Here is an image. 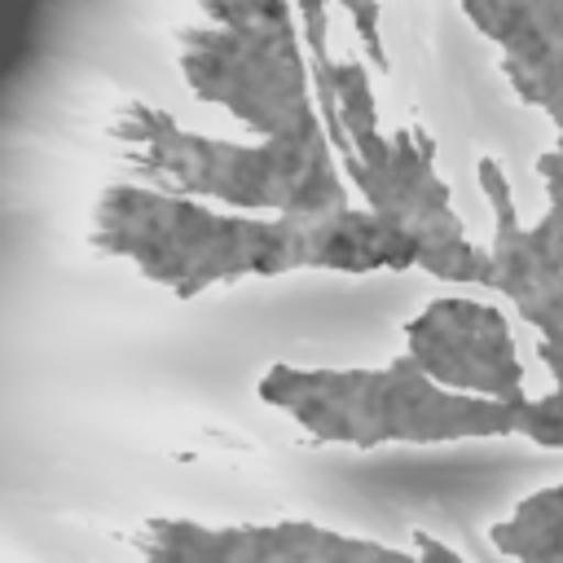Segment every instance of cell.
<instances>
[{
  "label": "cell",
  "mask_w": 563,
  "mask_h": 563,
  "mask_svg": "<svg viewBox=\"0 0 563 563\" xmlns=\"http://www.w3.org/2000/svg\"><path fill=\"white\" fill-rule=\"evenodd\" d=\"M92 246L128 260L141 277L194 299L242 277L295 268H413L418 242L369 207L295 211V216H229L189 194L154 185H106L92 202Z\"/></svg>",
  "instance_id": "6da1fadb"
},
{
  "label": "cell",
  "mask_w": 563,
  "mask_h": 563,
  "mask_svg": "<svg viewBox=\"0 0 563 563\" xmlns=\"http://www.w3.org/2000/svg\"><path fill=\"white\" fill-rule=\"evenodd\" d=\"M308 66L325 136L365 207L418 242V268H427L431 277L457 286H488V246L466 238V224L449 202V185L435 176L431 163L435 141L422 128H378L369 70L356 57L334 62L330 48H317L308 53Z\"/></svg>",
  "instance_id": "7a4b0ae2"
},
{
  "label": "cell",
  "mask_w": 563,
  "mask_h": 563,
  "mask_svg": "<svg viewBox=\"0 0 563 563\" xmlns=\"http://www.w3.org/2000/svg\"><path fill=\"white\" fill-rule=\"evenodd\" d=\"M110 141L141 185L167 194H189L202 202H229L268 216L334 211L352 202L347 176L325 128L260 136L255 145H246L189 132L145 101H123L110 114Z\"/></svg>",
  "instance_id": "3957f363"
},
{
  "label": "cell",
  "mask_w": 563,
  "mask_h": 563,
  "mask_svg": "<svg viewBox=\"0 0 563 563\" xmlns=\"http://www.w3.org/2000/svg\"><path fill=\"white\" fill-rule=\"evenodd\" d=\"M260 400L321 444H449L519 435V396L488 400L431 383L409 356L387 369H299L273 365Z\"/></svg>",
  "instance_id": "277c9868"
},
{
  "label": "cell",
  "mask_w": 563,
  "mask_h": 563,
  "mask_svg": "<svg viewBox=\"0 0 563 563\" xmlns=\"http://www.w3.org/2000/svg\"><path fill=\"white\" fill-rule=\"evenodd\" d=\"M176 62L198 101L255 136L325 128L290 0H198V18L176 35Z\"/></svg>",
  "instance_id": "5b68a950"
},
{
  "label": "cell",
  "mask_w": 563,
  "mask_h": 563,
  "mask_svg": "<svg viewBox=\"0 0 563 563\" xmlns=\"http://www.w3.org/2000/svg\"><path fill=\"white\" fill-rule=\"evenodd\" d=\"M132 550L141 554V563H418V554L343 537L303 519L224 528H207L194 519H145L132 532Z\"/></svg>",
  "instance_id": "8992f818"
},
{
  "label": "cell",
  "mask_w": 563,
  "mask_h": 563,
  "mask_svg": "<svg viewBox=\"0 0 563 563\" xmlns=\"http://www.w3.org/2000/svg\"><path fill=\"white\" fill-rule=\"evenodd\" d=\"M405 356L440 387L510 400L523 391V365L510 321L488 299H431L405 321Z\"/></svg>",
  "instance_id": "52a82bcc"
},
{
  "label": "cell",
  "mask_w": 563,
  "mask_h": 563,
  "mask_svg": "<svg viewBox=\"0 0 563 563\" xmlns=\"http://www.w3.org/2000/svg\"><path fill=\"white\" fill-rule=\"evenodd\" d=\"M462 9L501 48L515 97L550 114L563 150V0H462Z\"/></svg>",
  "instance_id": "ba28073f"
},
{
  "label": "cell",
  "mask_w": 563,
  "mask_h": 563,
  "mask_svg": "<svg viewBox=\"0 0 563 563\" xmlns=\"http://www.w3.org/2000/svg\"><path fill=\"white\" fill-rule=\"evenodd\" d=\"M488 264V290L506 295L537 334L563 325V207H545L532 229H523L519 216L497 220Z\"/></svg>",
  "instance_id": "9c48e42d"
},
{
  "label": "cell",
  "mask_w": 563,
  "mask_h": 563,
  "mask_svg": "<svg viewBox=\"0 0 563 563\" xmlns=\"http://www.w3.org/2000/svg\"><path fill=\"white\" fill-rule=\"evenodd\" d=\"M488 537L515 563H563V479L523 497Z\"/></svg>",
  "instance_id": "30bf717a"
},
{
  "label": "cell",
  "mask_w": 563,
  "mask_h": 563,
  "mask_svg": "<svg viewBox=\"0 0 563 563\" xmlns=\"http://www.w3.org/2000/svg\"><path fill=\"white\" fill-rule=\"evenodd\" d=\"M519 435L541 444V449H563V409L550 396H528L519 400Z\"/></svg>",
  "instance_id": "8fae6325"
},
{
  "label": "cell",
  "mask_w": 563,
  "mask_h": 563,
  "mask_svg": "<svg viewBox=\"0 0 563 563\" xmlns=\"http://www.w3.org/2000/svg\"><path fill=\"white\" fill-rule=\"evenodd\" d=\"M475 180H479V189H484V202H488V211H493V224L519 216V207H515V198H510V176L501 172V163H497L493 154L475 158Z\"/></svg>",
  "instance_id": "7c38bea8"
},
{
  "label": "cell",
  "mask_w": 563,
  "mask_h": 563,
  "mask_svg": "<svg viewBox=\"0 0 563 563\" xmlns=\"http://www.w3.org/2000/svg\"><path fill=\"white\" fill-rule=\"evenodd\" d=\"M343 9L356 18V35H361L369 62H374L378 70H387V48H383V40H378V0H343Z\"/></svg>",
  "instance_id": "4fadbf2b"
},
{
  "label": "cell",
  "mask_w": 563,
  "mask_h": 563,
  "mask_svg": "<svg viewBox=\"0 0 563 563\" xmlns=\"http://www.w3.org/2000/svg\"><path fill=\"white\" fill-rule=\"evenodd\" d=\"M537 176L545 180V198H550V207H563V150H559V145L545 150V154L537 158Z\"/></svg>",
  "instance_id": "5bb4252c"
},
{
  "label": "cell",
  "mask_w": 563,
  "mask_h": 563,
  "mask_svg": "<svg viewBox=\"0 0 563 563\" xmlns=\"http://www.w3.org/2000/svg\"><path fill=\"white\" fill-rule=\"evenodd\" d=\"M537 356H541V365L550 369V383L563 387V325H559V330H545V334L537 339Z\"/></svg>",
  "instance_id": "9a60e30c"
},
{
  "label": "cell",
  "mask_w": 563,
  "mask_h": 563,
  "mask_svg": "<svg viewBox=\"0 0 563 563\" xmlns=\"http://www.w3.org/2000/svg\"><path fill=\"white\" fill-rule=\"evenodd\" d=\"M413 545H418V563H466L453 545H444V541L431 537V532H413Z\"/></svg>",
  "instance_id": "2e32d148"
},
{
  "label": "cell",
  "mask_w": 563,
  "mask_h": 563,
  "mask_svg": "<svg viewBox=\"0 0 563 563\" xmlns=\"http://www.w3.org/2000/svg\"><path fill=\"white\" fill-rule=\"evenodd\" d=\"M545 396H550V400H554V405H559V409H563V387H550V391H545Z\"/></svg>",
  "instance_id": "e0dca14e"
}]
</instances>
